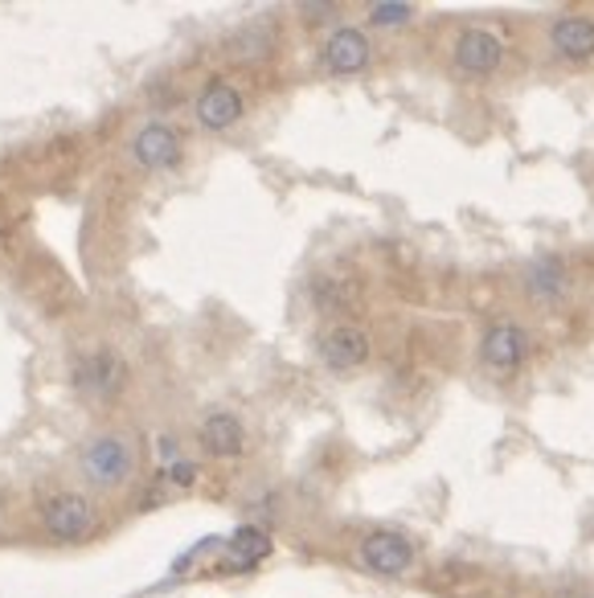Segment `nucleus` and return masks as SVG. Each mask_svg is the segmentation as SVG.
Listing matches in <instances>:
<instances>
[{"label": "nucleus", "instance_id": "nucleus-14", "mask_svg": "<svg viewBox=\"0 0 594 598\" xmlns=\"http://www.w3.org/2000/svg\"><path fill=\"white\" fill-rule=\"evenodd\" d=\"M267 553H271V537L263 529H255V525H242L226 541V570H255Z\"/></svg>", "mask_w": 594, "mask_h": 598}, {"label": "nucleus", "instance_id": "nucleus-19", "mask_svg": "<svg viewBox=\"0 0 594 598\" xmlns=\"http://www.w3.org/2000/svg\"><path fill=\"white\" fill-rule=\"evenodd\" d=\"M300 13H304L307 21H328L337 17V4H300Z\"/></svg>", "mask_w": 594, "mask_h": 598}, {"label": "nucleus", "instance_id": "nucleus-4", "mask_svg": "<svg viewBox=\"0 0 594 598\" xmlns=\"http://www.w3.org/2000/svg\"><path fill=\"white\" fill-rule=\"evenodd\" d=\"M41 525L50 533L53 541H62V546H78L86 541L90 533L99 529V513H95V504L78 492H58L46 500V509H41Z\"/></svg>", "mask_w": 594, "mask_h": 598}, {"label": "nucleus", "instance_id": "nucleus-12", "mask_svg": "<svg viewBox=\"0 0 594 598\" xmlns=\"http://www.w3.org/2000/svg\"><path fill=\"white\" fill-rule=\"evenodd\" d=\"M197 120H202V127H209V132L234 127V123L242 120V95H238L226 78H214V83L202 90V99H197Z\"/></svg>", "mask_w": 594, "mask_h": 598}, {"label": "nucleus", "instance_id": "nucleus-8", "mask_svg": "<svg viewBox=\"0 0 594 598\" xmlns=\"http://www.w3.org/2000/svg\"><path fill=\"white\" fill-rule=\"evenodd\" d=\"M361 562L377 578H402L410 565H414V546L410 537L393 529H374L361 537Z\"/></svg>", "mask_w": 594, "mask_h": 598}, {"label": "nucleus", "instance_id": "nucleus-13", "mask_svg": "<svg viewBox=\"0 0 594 598\" xmlns=\"http://www.w3.org/2000/svg\"><path fill=\"white\" fill-rule=\"evenodd\" d=\"M202 447L205 455H214V460H234V455H242V447H246L242 423H238L234 414L214 411L202 423Z\"/></svg>", "mask_w": 594, "mask_h": 598}, {"label": "nucleus", "instance_id": "nucleus-17", "mask_svg": "<svg viewBox=\"0 0 594 598\" xmlns=\"http://www.w3.org/2000/svg\"><path fill=\"white\" fill-rule=\"evenodd\" d=\"M410 17H414V4H374V9H369V25H377V29L407 25Z\"/></svg>", "mask_w": 594, "mask_h": 598}, {"label": "nucleus", "instance_id": "nucleus-7", "mask_svg": "<svg viewBox=\"0 0 594 598\" xmlns=\"http://www.w3.org/2000/svg\"><path fill=\"white\" fill-rule=\"evenodd\" d=\"M316 349H320V361L332 369V374H353V369H361V365L369 361L374 341H369V332H365L361 325L340 320V325L324 328Z\"/></svg>", "mask_w": 594, "mask_h": 598}, {"label": "nucleus", "instance_id": "nucleus-10", "mask_svg": "<svg viewBox=\"0 0 594 598\" xmlns=\"http://www.w3.org/2000/svg\"><path fill=\"white\" fill-rule=\"evenodd\" d=\"M123 377H128V369L111 349H95L90 357L74 365V386L90 398H116L123 390Z\"/></svg>", "mask_w": 594, "mask_h": 598}, {"label": "nucleus", "instance_id": "nucleus-16", "mask_svg": "<svg viewBox=\"0 0 594 598\" xmlns=\"http://www.w3.org/2000/svg\"><path fill=\"white\" fill-rule=\"evenodd\" d=\"M312 300H316L320 312H340L353 304V288L344 279H316L312 283Z\"/></svg>", "mask_w": 594, "mask_h": 598}, {"label": "nucleus", "instance_id": "nucleus-2", "mask_svg": "<svg viewBox=\"0 0 594 598\" xmlns=\"http://www.w3.org/2000/svg\"><path fill=\"white\" fill-rule=\"evenodd\" d=\"M136 472V451L123 435H95L83 447V476L95 488H123Z\"/></svg>", "mask_w": 594, "mask_h": 598}, {"label": "nucleus", "instance_id": "nucleus-18", "mask_svg": "<svg viewBox=\"0 0 594 598\" xmlns=\"http://www.w3.org/2000/svg\"><path fill=\"white\" fill-rule=\"evenodd\" d=\"M193 476H197V463H189V460L172 463V467H169V479H172V484H181V488H189V484H193Z\"/></svg>", "mask_w": 594, "mask_h": 598}, {"label": "nucleus", "instance_id": "nucleus-20", "mask_svg": "<svg viewBox=\"0 0 594 598\" xmlns=\"http://www.w3.org/2000/svg\"><path fill=\"white\" fill-rule=\"evenodd\" d=\"M160 455H165V460H177V439L165 435V439H160Z\"/></svg>", "mask_w": 594, "mask_h": 598}, {"label": "nucleus", "instance_id": "nucleus-5", "mask_svg": "<svg viewBox=\"0 0 594 598\" xmlns=\"http://www.w3.org/2000/svg\"><path fill=\"white\" fill-rule=\"evenodd\" d=\"M545 50L561 66H586L594 62V17L591 13H558L545 25Z\"/></svg>", "mask_w": 594, "mask_h": 598}, {"label": "nucleus", "instance_id": "nucleus-1", "mask_svg": "<svg viewBox=\"0 0 594 598\" xmlns=\"http://www.w3.org/2000/svg\"><path fill=\"white\" fill-rule=\"evenodd\" d=\"M529 353H533V337H529V328L517 325V320H496V325H488L484 337H480V365L496 377L521 374L529 365Z\"/></svg>", "mask_w": 594, "mask_h": 598}, {"label": "nucleus", "instance_id": "nucleus-11", "mask_svg": "<svg viewBox=\"0 0 594 598\" xmlns=\"http://www.w3.org/2000/svg\"><path fill=\"white\" fill-rule=\"evenodd\" d=\"M132 156H136L140 169L148 172H160V169H172L181 160V136L165 127V123H148L136 139H132Z\"/></svg>", "mask_w": 594, "mask_h": 598}, {"label": "nucleus", "instance_id": "nucleus-15", "mask_svg": "<svg viewBox=\"0 0 594 598\" xmlns=\"http://www.w3.org/2000/svg\"><path fill=\"white\" fill-rule=\"evenodd\" d=\"M271 46H275V29L267 21H255V25H246V29H238V34L230 37V53L242 58V62L271 53Z\"/></svg>", "mask_w": 594, "mask_h": 598}, {"label": "nucleus", "instance_id": "nucleus-9", "mask_svg": "<svg viewBox=\"0 0 594 598\" xmlns=\"http://www.w3.org/2000/svg\"><path fill=\"white\" fill-rule=\"evenodd\" d=\"M369 58H374V46H369V37L353 29V25H340L332 29V37L324 41L320 50V62L328 74H340V78H349V74H361V70L369 66Z\"/></svg>", "mask_w": 594, "mask_h": 598}, {"label": "nucleus", "instance_id": "nucleus-3", "mask_svg": "<svg viewBox=\"0 0 594 598\" xmlns=\"http://www.w3.org/2000/svg\"><path fill=\"white\" fill-rule=\"evenodd\" d=\"M521 291L533 308H561L574 291V271L561 255H537L521 267Z\"/></svg>", "mask_w": 594, "mask_h": 598}, {"label": "nucleus", "instance_id": "nucleus-6", "mask_svg": "<svg viewBox=\"0 0 594 598\" xmlns=\"http://www.w3.org/2000/svg\"><path fill=\"white\" fill-rule=\"evenodd\" d=\"M505 53H509L505 41L484 25H468L451 41V62L459 74H472V78H493L496 70L505 66Z\"/></svg>", "mask_w": 594, "mask_h": 598}]
</instances>
